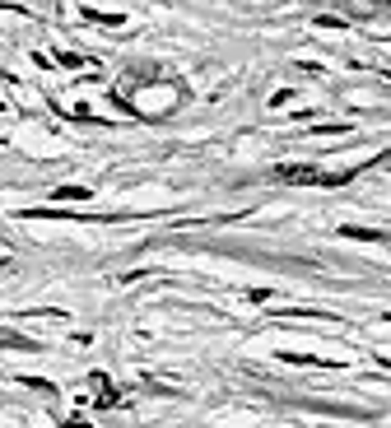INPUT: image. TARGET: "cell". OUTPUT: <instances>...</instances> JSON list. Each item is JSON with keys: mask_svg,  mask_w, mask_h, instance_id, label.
I'll return each instance as SVG.
<instances>
[{"mask_svg": "<svg viewBox=\"0 0 391 428\" xmlns=\"http://www.w3.org/2000/svg\"><path fill=\"white\" fill-rule=\"evenodd\" d=\"M5 266H10V256H0V271H5Z\"/></svg>", "mask_w": 391, "mask_h": 428, "instance_id": "cell-5", "label": "cell"}, {"mask_svg": "<svg viewBox=\"0 0 391 428\" xmlns=\"http://www.w3.org/2000/svg\"><path fill=\"white\" fill-rule=\"evenodd\" d=\"M89 382H93V391H98V400H93V405H103V410H107V405H122V396H117V386H112L107 377H103V372H93Z\"/></svg>", "mask_w": 391, "mask_h": 428, "instance_id": "cell-2", "label": "cell"}, {"mask_svg": "<svg viewBox=\"0 0 391 428\" xmlns=\"http://www.w3.org/2000/svg\"><path fill=\"white\" fill-rule=\"evenodd\" d=\"M340 233H345V237H358V242H391V233H378V228H354V224L340 228Z\"/></svg>", "mask_w": 391, "mask_h": 428, "instance_id": "cell-3", "label": "cell"}, {"mask_svg": "<svg viewBox=\"0 0 391 428\" xmlns=\"http://www.w3.org/2000/svg\"><path fill=\"white\" fill-rule=\"evenodd\" d=\"M0 107H5V102H0Z\"/></svg>", "mask_w": 391, "mask_h": 428, "instance_id": "cell-6", "label": "cell"}, {"mask_svg": "<svg viewBox=\"0 0 391 428\" xmlns=\"http://www.w3.org/2000/svg\"><path fill=\"white\" fill-rule=\"evenodd\" d=\"M56 201H89V186H56Z\"/></svg>", "mask_w": 391, "mask_h": 428, "instance_id": "cell-4", "label": "cell"}, {"mask_svg": "<svg viewBox=\"0 0 391 428\" xmlns=\"http://www.w3.org/2000/svg\"><path fill=\"white\" fill-rule=\"evenodd\" d=\"M275 177L289 182V186H326V172L313 168V163H279Z\"/></svg>", "mask_w": 391, "mask_h": 428, "instance_id": "cell-1", "label": "cell"}]
</instances>
